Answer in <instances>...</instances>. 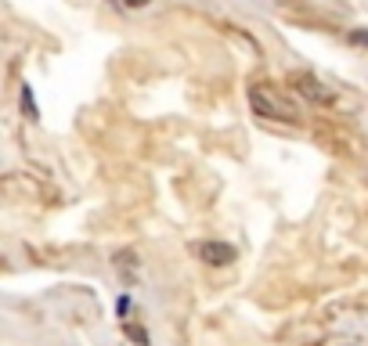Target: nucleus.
<instances>
[{
	"label": "nucleus",
	"instance_id": "20e7f679",
	"mask_svg": "<svg viewBox=\"0 0 368 346\" xmlns=\"http://www.w3.org/2000/svg\"><path fill=\"white\" fill-rule=\"evenodd\" d=\"M18 98H22V112H25L29 119H40V109H37V94H33V87H29V83H22Z\"/></svg>",
	"mask_w": 368,
	"mask_h": 346
},
{
	"label": "nucleus",
	"instance_id": "423d86ee",
	"mask_svg": "<svg viewBox=\"0 0 368 346\" xmlns=\"http://www.w3.org/2000/svg\"><path fill=\"white\" fill-rule=\"evenodd\" d=\"M354 47H368V29H350V37H347Z\"/></svg>",
	"mask_w": 368,
	"mask_h": 346
},
{
	"label": "nucleus",
	"instance_id": "39448f33",
	"mask_svg": "<svg viewBox=\"0 0 368 346\" xmlns=\"http://www.w3.org/2000/svg\"><path fill=\"white\" fill-rule=\"evenodd\" d=\"M127 335H130L137 346H148V332H145V328H137V325H127Z\"/></svg>",
	"mask_w": 368,
	"mask_h": 346
},
{
	"label": "nucleus",
	"instance_id": "f03ea898",
	"mask_svg": "<svg viewBox=\"0 0 368 346\" xmlns=\"http://www.w3.org/2000/svg\"><path fill=\"white\" fill-rule=\"evenodd\" d=\"M195 253H199L209 267H224V264L235 260V245H228V242H199Z\"/></svg>",
	"mask_w": 368,
	"mask_h": 346
},
{
	"label": "nucleus",
	"instance_id": "f257e3e1",
	"mask_svg": "<svg viewBox=\"0 0 368 346\" xmlns=\"http://www.w3.org/2000/svg\"><path fill=\"white\" fill-rule=\"evenodd\" d=\"M245 98H250L253 116H260V119H267V123H300L296 101L289 98V94H282L278 87H271V83H253Z\"/></svg>",
	"mask_w": 368,
	"mask_h": 346
},
{
	"label": "nucleus",
	"instance_id": "6e6552de",
	"mask_svg": "<svg viewBox=\"0 0 368 346\" xmlns=\"http://www.w3.org/2000/svg\"><path fill=\"white\" fill-rule=\"evenodd\" d=\"M127 8H145V4H152V0H123Z\"/></svg>",
	"mask_w": 368,
	"mask_h": 346
},
{
	"label": "nucleus",
	"instance_id": "0eeeda50",
	"mask_svg": "<svg viewBox=\"0 0 368 346\" xmlns=\"http://www.w3.org/2000/svg\"><path fill=\"white\" fill-rule=\"evenodd\" d=\"M116 310H119V318H127V314H130V296H127V292L116 299Z\"/></svg>",
	"mask_w": 368,
	"mask_h": 346
},
{
	"label": "nucleus",
	"instance_id": "7ed1b4c3",
	"mask_svg": "<svg viewBox=\"0 0 368 346\" xmlns=\"http://www.w3.org/2000/svg\"><path fill=\"white\" fill-rule=\"evenodd\" d=\"M296 94H303V98H311V101H332V90H329L314 73L296 76Z\"/></svg>",
	"mask_w": 368,
	"mask_h": 346
}]
</instances>
